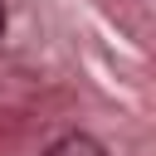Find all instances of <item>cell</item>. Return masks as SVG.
Returning <instances> with one entry per match:
<instances>
[{
  "mask_svg": "<svg viewBox=\"0 0 156 156\" xmlns=\"http://www.w3.org/2000/svg\"><path fill=\"white\" fill-rule=\"evenodd\" d=\"M44 156H107V151H102L93 136H83V132H68V136H58V141H54Z\"/></svg>",
  "mask_w": 156,
  "mask_h": 156,
  "instance_id": "obj_1",
  "label": "cell"
},
{
  "mask_svg": "<svg viewBox=\"0 0 156 156\" xmlns=\"http://www.w3.org/2000/svg\"><path fill=\"white\" fill-rule=\"evenodd\" d=\"M0 34H5V5H0Z\"/></svg>",
  "mask_w": 156,
  "mask_h": 156,
  "instance_id": "obj_2",
  "label": "cell"
}]
</instances>
